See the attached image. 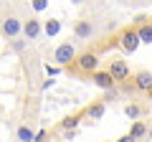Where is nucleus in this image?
Segmentation results:
<instances>
[{"instance_id":"13","label":"nucleus","mask_w":152,"mask_h":142,"mask_svg":"<svg viewBox=\"0 0 152 142\" xmlns=\"http://www.w3.org/2000/svg\"><path fill=\"white\" fill-rule=\"evenodd\" d=\"M81 119H84V112H76V114H69V117H64V119L58 122V130H79Z\"/></svg>"},{"instance_id":"9","label":"nucleus","mask_w":152,"mask_h":142,"mask_svg":"<svg viewBox=\"0 0 152 142\" xmlns=\"http://www.w3.org/2000/svg\"><path fill=\"white\" fill-rule=\"evenodd\" d=\"M124 114L129 117L132 122H134V119H145V114H147V107H145V104H140L137 99H129V102L124 104Z\"/></svg>"},{"instance_id":"16","label":"nucleus","mask_w":152,"mask_h":142,"mask_svg":"<svg viewBox=\"0 0 152 142\" xmlns=\"http://www.w3.org/2000/svg\"><path fill=\"white\" fill-rule=\"evenodd\" d=\"M61 33V20H56V18H51V20H43V36H48V38H56Z\"/></svg>"},{"instance_id":"26","label":"nucleus","mask_w":152,"mask_h":142,"mask_svg":"<svg viewBox=\"0 0 152 142\" xmlns=\"http://www.w3.org/2000/svg\"><path fill=\"white\" fill-rule=\"evenodd\" d=\"M71 3H74V5H81V3H84V0H71Z\"/></svg>"},{"instance_id":"19","label":"nucleus","mask_w":152,"mask_h":142,"mask_svg":"<svg viewBox=\"0 0 152 142\" xmlns=\"http://www.w3.org/2000/svg\"><path fill=\"white\" fill-rule=\"evenodd\" d=\"M31 8L36 13H43L46 8H48V0H31Z\"/></svg>"},{"instance_id":"17","label":"nucleus","mask_w":152,"mask_h":142,"mask_svg":"<svg viewBox=\"0 0 152 142\" xmlns=\"http://www.w3.org/2000/svg\"><path fill=\"white\" fill-rule=\"evenodd\" d=\"M137 33H140V41L142 43H152V20H145L137 26Z\"/></svg>"},{"instance_id":"4","label":"nucleus","mask_w":152,"mask_h":142,"mask_svg":"<svg viewBox=\"0 0 152 142\" xmlns=\"http://www.w3.org/2000/svg\"><path fill=\"white\" fill-rule=\"evenodd\" d=\"M140 33H137V28H124V31L119 33V38H117V46H119L124 53H134L137 48H140Z\"/></svg>"},{"instance_id":"8","label":"nucleus","mask_w":152,"mask_h":142,"mask_svg":"<svg viewBox=\"0 0 152 142\" xmlns=\"http://www.w3.org/2000/svg\"><path fill=\"white\" fill-rule=\"evenodd\" d=\"M89 81L94 84V86H99L102 89V91H107V89H112V86H117V81H114V76L112 74H109L107 69H96L91 74V76H89Z\"/></svg>"},{"instance_id":"2","label":"nucleus","mask_w":152,"mask_h":142,"mask_svg":"<svg viewBox=\"0 0 152 142\" xmlns=\"http://www.w3.org/2000/svg\"><path fill=\"white\" fill-rule=\"evenodd\" d=\"M99 36V20L91 15H81L74 23V38L76 41H91Z\"/></svg>"},{"instance_id":"22","label":"nucleus","mask_w":152,"mask_h":142,"mask_svg":"<svg viewBox=\"0 0 152 142\" xmlns=\"http://www.w3.org/2000/svg\"><path fill=\"white\" fill-rule=\"evenodd\" d=\"M61 69H64V66H56V64L51 66V64H48V66H46V74H48V76H58Z\"/></svg>"},{"instance_id":"15","label":"nucleus","mask_w":152,"mask_h":142,"mask_svg":"<svg viewBox=\"0 0 152 142\" xmlns=\"http://www.w3.org/2000/svg\"><path fill=\"white\" fill-rule=\"evenodd\" d=\"M28 48V41L23 36H15V38H8V51L10 53H23Z\"/></svg>"},{"instance_id":"3","label":"nucleus","mask_w":152,"mask_h":142,"mask_svg":"<svg viewBox=\"0 0 152 142\" xmlns=\"http://www.w3.org/2000/svg\"><path fill=\"white\" fill-rule=\"evenodd\" d=\"M79 56V48H76V41H66V43H58L53 48V53H51V61H53L56 66H69L71 61Z\"/></svg>"},{"instance_id":"28","label":"nucleus","mask_w":152,"mask_h":142,"mask_svg":"<svg viewBox=\"0 0 152 142\" xmlns=\"http://www.w3.org/2000/svg\"><path fill=\"white\" fill-rule=\"evenodd\" d=\"M53 142H64V140H53Z\"/></svg>"},{"instance_id":"20","label":"nucleus","mask_w":152,"mask_h":142,"mask_svg":"<svg viewBox=\"0 0 152 142\" xmlns=\"http://www.w3.org/2000/svg\"><path fill=\"white\" fill-rule=\"evenodd\" d=\"M117 97H119V86H112V89L104 91V102H114Z\"/></svg>"},{"instance_id":"10","label":"nucleus","mask_w":152,"mask_h":142,"mask_svg":"<svg viewBox=\"0 0 152 142\" xmlns=\"http://www.w3.org/2000/svg\"><path fill=\"white\" fill-rule=\"evenodd\" d=\"M132 81H134V86L140 89V91H150L152 89V71L150 69H140L134 76H132Z\"/></svg>"},{"instance_id":"21","label":"nucleus","mask_w":152,"mask_h":142,"mask_svg":"<svg viewBox=\"0 0 152 142\" xmlns=\"http://www.w3.org/2000/svg\"><path fill=\"white\" fill-rule=\"evenodd\" d=\"M61 140H64V142L76 140V130H61Z\"/></svg>"},{"instance_id":"14","label":"nucleus","mask_w":152,"mask_h":142,"mask_svg":"<svg viewBox=\"0 0 152 142\" xmlns=\"http://www.w3.org/2000/svg\"><path fill=\"white\" fill-rule=\"evenodd\" d=\"M129 135L134 137L137 142L145 140V137H147V122H145V119H134V122L129 124Z\"/></svg>"},{"instance_id":"25","label":"nucleus","mask_w":152,"mask_h":142,"mask_svg":"<svg viewBox=\"0 0 152 142\" xmlns=\"http://www.w3.org/2000/svg\"><path fill=\"white\" fill-rule=\"evenodd\" d=\"M152 137V122H147V140Z\"/></svg>"},{"instance_id":"5","label":"nucleus","mask_w":152,"mask_h":142,"mask_svg":"<svg viewBox=\"0 0 152 142\" xmlns=\"http://www.w3.org/2000/svg\"><path fill=\"white\" fill-rule=\"evenodd\" d=\"M104 69H107L109 74L114 76V81H117V84L129 79V64H127L122 56H112V59L107 61V66H104Z\"/></svg>"},{"instance_id":"11","label":"nucleus","mask_w":152,"mask_h":142,"mask_svg":"<svg viewBox=\"0 0 152 142\" xmlns=\"http://www.w3.org/2000/svg\"><path fill=\"white\" fill-rule=\"evenodd\" d=\"M104 112H107V102L99 99V102H91L86 109H84V117L91 119V122H96V119H102V117H104Z\"/></svg>"},{"instance_id":"27","label":"nucleus","mask_w":152,"mask_h":142,"mask_svg":"<svg viewBox=\"0 0 152 142\" xmlns=\"http://www.w3.org/2000/svg\"><path fill=\"white\" fill-rule=\"evenodd\" d=\"M147 94H150V102H152V89H150V91H147Z\"/></svg>"},{"instance_id":"1","label":"nucleus","mask_w":152,"mask_h":142,"mask_svg":"<svg viewBox=\"0 0 152 142\" xmlns=\"http://www.w3.org/2000/svg\"><path fill=\"white\" fill-rule=\"evenodd\" d=\"M66 69H69V74L74 71V74H86V76H91L96 69H102V59H99L96 51H84V53H79Z\"/></svg>"},{"instance_id":"23","label":"nucleus","mask_w":152,"mask_h":142,"mask_svg":"<svg viewBox=\"0 0 152 142\" xmlns=\"http://www.w3.org/2000/svg\"><path fill=\"white\" fill-rule=\"evenodd\" d=\"M36 142H48V132H46V130H38L36 132Z\"/></svg>"},{"instance_id":"24","label":"nucleus","mask_w":152,"mask_h":142,"mask_svg":"<svg viewBox=\"0 0 152 142\" xmlns=\"http://www.w3.org/2000/svg\"><path fill=\"white\" fill-rule=\"evenodd\" d=\"M114 142H137V140H134V137L129 135V132H127V135H122L119 140H114Z\"/></svg>"},{"instance_id":"12","label":"nucleus","mask_w":152,"mask_h":142,"mask_svg":"<svg viewBox=\"0 0 152 142\" xmlns=\"http://www.w3.org/2000/svg\"><path fill=\"white\" fill-rule=\"evenodd\" d=\"M15 140L18 142H36V130L31 124H18L15 127Z\"/></svg>"},{"instance_id":"29","label":"nucleus","mask_w":152,"mask_h":142,"mask_svg":"<svg viewBox=\"0 0 152 142\" xmlns=\"http://www.w3.org/2000/svg\"><path fill=\"white\" fill-rule=\"evenodd\" d=\"M150 142H152V137H150Z\"/></svg>"},{"instance_id":"6","label":"nucleus","mask_w":152,"mask_h":142,"mask_svg":"<svg viewBox=\"0 0 152 142\" xmlns=\"http://www.w3.org/2000/svg\"><path fill=\"white\" fill-rule=\"evenodd\" d=\"M0 36H3V38H15V36H23V18L10 15V13H8V15L0 20Z\"/></svg>"},{"instance_id":"7","label":"nucleus","mask_w":152,"mask_h":142,"mask_svg":"<svg viewBox=\"0 0 152 142\" xmlns=\"http://www.w3.org/2000/svg\"><path fill=\"white\" fill-rule=\"evenodd\" d=\"M43 36V20L38 15H31L23 20V38L28 41V43H33V41H38Z\"/></svg>"},{"instance_id":"18","label":"nucleus","mask_w":152,"mask_h":142,"mask_svg":"<svg viewBox=\"0 0 152 142\" xmlns=\"http://www.w3.org/2000/svg\"><path fill=\"white\" fill-rule=\"evenodd\" d=\"M117 86H119V94H132V97H134V94L140 91V89L134 86V81H119Z\"/></svg>"}]
</instances>
